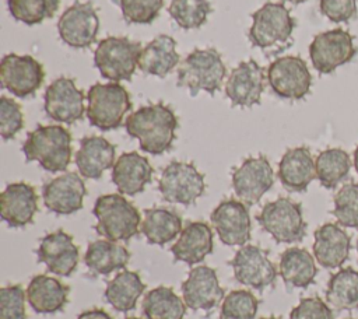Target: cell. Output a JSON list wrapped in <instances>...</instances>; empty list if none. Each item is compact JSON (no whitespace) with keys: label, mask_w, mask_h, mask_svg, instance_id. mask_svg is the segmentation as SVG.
Returning a JSON list of instances; mask_svg holds the SVG:
<instances>
[{"label":"cell","mask_w":358,"mask_h":319,"mask_svg":"<svg viewBox=\"0 0 358 319\" xmlns=\"http://www.w3.org/2000/svg\"><path fill=\"white\" fill-rule=\"evenodd\" d=\"M126 132L140 143V148L152 155L168 151L176 137L178 118L173 111L159 104L141 106L124 120Z\"/></svg>","instance_id":"6da1fadb"},{"label":"cell","mask_w":358,"mask_h":319,"mask_svg":"<svg viewBox=\"0 0 358 319\" xmlns=\"http://www.w3.org/2000/svg\"><path fill=\"white\" fill-rule=\"evenodd\" d=\"M71 151V134L60 125H39L28 133L22 144L25 160L36 161L48 172L66 171Z\"/></svg>","instance_id":"7a4b0ae2"},{"label":"cell","mask_w":358,"mask_h":319,"mask_svg":"<svg viewBox=\"0 0 358 319\" xmlns=\"http://www.w3.org/2000/svg\"><path fill=\"white\" fill-rule=\"evenodd\" d=\"M92 213L96 218L94 229L109 241H129L140 231V213L122 194L99 196Z\"/></svg>","instance_id":"3957f363"},{"label":"cell","mask_w":358,"mask_h":319,"mask_svg":"<svg viewBox=\"0 0 358 319\" xmlns=\"http://www.w3.org/2000/svg\"><path fill=\"white\" fill-rule=\"evenodd\" d=\"M227 69L221 55L214 49H194L186 56L178 70V87L189 90L192 97L199 91L215 94L225 77Z\"/></svg>","instance_id":"277c9868"},{"label":"cell","mask_w":358,"mask_h":319,"mask_svg":"<svg viewBox=\"0 0 358 319\" xmlns=\"http://www.w3.org/2000/svg\"><path fill=\"white\" fill-rule=\"evenodd\" d=\"M249 39L263 50H282L292 41L295 21L282 3H266L252 14Z\"/></svg>","instance_id":"5b68a950"},{"label":"cell","mask_w":358,"mask_h":319,"mask_svg":"<svg viewBox=\"0 0 358 319\" xmlns=\"http://www.w3.org/2000/svg\"><path fill=\"white\" fill-rule=\"evenodd\" d=\"M87 118L102 132L120 127L124 115L131 109L129 92L119 83L94 84L87 92Z\"/></svg>","instance_id":"8992f818"},{"label":"cell","mask_w":358,"mask_h":319,"mask_svg":"<svg viewBox=\"0 0 358 319\" xmlns=\"http://www.w3.org/2000/svg\"><path fill=\"white\" fill-rule=\"evenodd\" d=\"M143 48L126 36H108L94 52V64L101 76L112 83L129 81L138 66Z\"/></svg>","instance_id":"52a82bcc"},{"label":"cell","mask_w":358,"mask_h":319,"mask_svg":"<svg viewBox=\"0 0 358 319\" xmlns=\"http://www.w3.org/2000/svg\"><path fill=\"white\" fill-rule=\"evenodd\" d=\"M257 221L277 242H301L306 234L302 207L288 197H278L274 201L266 203L257 215Z\"/></svg>","instance_id":"ba28073f"},{"label":"cell","mask_w":358,"mask_h":319,"mask_svg":"<svg viewBox=\"0 0 358 319\" xmlns=\"http://www.w3.org/2000/svg\"><path fill=\"white\" fill-rule=\"evenodd\" d=\"M204 175L193 164L182 161L169 162L158 182V190L165 201L183 206L193 204L204 193Z\"/></svg>","instance_id":"9c48e42d"},{"label":"cell","mask_w":358,"mask_h":319,"mask_svg":"<svg viewBox=\"0 0 358 319\" xmlns=\"http://www.w3.org/2000/svg\"><path fill=\"white\" fill-rule=\"evenodd\" d=\"M357 55L352 35L341 28L317 34L309 45V57L316 71L330 74Z\"/></svg>","instance_id":"30bf717a"},{"label":"cell","mask_w":358,"mask_h":319,"mask_svg":"<svg viewBox=\"0 0 358 319\" xmlns=\"http://www.w3.org/2000/svg\"><path fill=\"white\" fill-rule=\"evenodd\" d=\"M267 81L277 97L296 101L309 94L312 76L299 56H281L268 66Z\"/></svg>","instance_id":"8fae6325"},{"label":"cell","mask_w":358,"mask_h":319,"mask_svg":"<svg viewBox=\"0 0 358 319\" xmlns=\"http://www.w3.org/2000/svg\"><path fill=\"white\" fill-rule=\"evenodd\" d=\"M43 66L29 55H4L0 63L1 87L18 98H27L41 88Z\"/></svg>","instance_id":"7c38bea8"},{"label":"cell","mask_w":358,"mask_h":319,"mask_svg":"<svg viewBox=\"0 0 358 319\" xmlns=\"http://www.w3.org/2000/svg\"><path fill=\"white\" fill-rule=\"evenodd\" d=\"M229 264L234 270L235 280L253 290L263 291L275 283L277 270L270 262L267 252L260 246H241L229 260Z\"/></svg>","instance_id":"4fadbf2b"},{"label":"cell","mask_w":358,"mask_h":319,"mask_svg":"<svg viewBox=\"0 0 358 319\" xmlns=\"http://www.w3.org/2000/svg\"><path fill=\"white\" fill-rule=\"evenodd\" d=\"M57 31L64 43L71 48H90L98 36L99 18L91 1L73 3L59 18Z\"/></svg>","instance_id":"5bb4252c"},{"label":"cell","mask_w":358,"mask_h":319,"mask_svg":"<svg viewBox=\"0 0 358 319\" xmlns=\"http://www.w3.org/2000/svg\"><path fill=\"white\" fill-rule=\"evenodd\" d=\"M273 183L274 172L264 155L246 158L232 173V189L246 206L256 204Z\"/></svg>","instance_id":"9a60e30c"},{"label":"cell","mask_w":358,"mask_h":319,"mask_svg":"<svg viewBox=\"0 0 358 319\" xmlns=\"http://www.w3.org/2000/svg\"><path fill=\"white\" fill-rule=\"evenodd\" d=\"M45 113L56 122L73 125L83 119L84 92L76 87L73 78L59 77L45 91Z\"/></svg>","instance_id":"2e32d148"},{"label":"cell","mask_w":358,"mask_h":319,"mask_svg":"<svg viewBox=\"0 0 358 319\" xmlns=\"http://www.w3.org/2000/svg\"><path fill=\"white\" fill-rule=\"evenodd\" d=\"M210 220L221 242L228 246H243L250 239V215L246 204L241 200H222L213 210Z\"/></svg>","instance_id":"e0dca14e"},{"label":"cell","mask_w":358,"mask_h":319,"mask_svg":"<svg viewBox=\"0 0 358 319\" xmlns=\"http://www.w3.org/2000/svg\"><path fill=\"white\" fill-rule=\"evenodd\" d=\"M87 189L83 178L76 172H66L42 186L45 207L56 214L67 215L83 208Z\"/></svg>","instance_id":"ac0fdd59"},{"label":"cell","mask_w":358,"mask_h":319,"mask_svg":"<svg viewBox=\"0 0 358 319\" xmlns=\"http://www.w3.org/2000/svg\"><path fill=\"white\" fill-rule=\"evenodd\" d=\"M36 256L50 273L60 277L71 276L80 260V252L73 236L63 229L45 235L39 242Z\"/></svg>","instance_id":"d6986e66"},{"label":"cell","mask_w":358,"mask_h":319,"mask_svg":"<svg viewBox=\"0 0 358 319\" xmlns=\"http://www.w3.org/2000/svg\"><path fill=\"white\" fill-rule=\"evenodd\" d=\"M264 90V73L255 60L241 62L229 74L225 84V94L234 106L250 108L260 104Z\"/></svg>","instance_id":"ffe728a7"},{"label":"cell","mask_w":358,"mask_h":319,"mask_svg":"<svg viewBox=\"0 0 358 319\" xmlns=\"http://www.w3.org/2000/svg\"><path fill=\"white\" fill-rule=\"evenodd\" d=\"M182 295L187 308L193 311H210L224 298V290L218 283L214 269L197 266L190 270L182 284Z\"/></svg>","instance_id":"44dd1931"},{"label":"cell","mask_w":358,"mask_h":319,"mask_svg":"<svg viewBox=\"0 0 358 319\" xmlns=\"http://www.w3.org/2000/svg\"><path fill=\"white\" fill-rule=\"evenodd\" d=\"M38 211L35 189L25 182L7 185L0 196V214L13 228H21L34 221Z\"/></svg>","instance_id":"7402d4cb"},{"label":"cell","mask_w":358,"mask_h":319,"mask_svg":"<svg viewBox=\"0 0 358 319\" xmlns=\"http://www.w3.org/2000/svg\"><path fill=\"white\" fill-rule=\"evenodd\" d=\"M154 169L148 160L136 151L122 154L112 168V182L120 194L141 193L152 179Z\"/></svg>","instance_id":"603a6c76"},{"label":"cell","mask_w":358,"mask_h":319,"mask_svg":"<svg viewBox=\"0 0 358 319\" xmlns=\"http://www.w3.org/2000/svg\"><path fill=\"white\" fill-rule=\"evenodd\" d=\"M351 239L338 224L327 222L315 231L313 256L324 269L340 267L350 256Z\"/></svg>","instance_id":"cb8c5ba5"},{"label":"cell","mask_w":358,"mask_h":319,"mask_svg":"<svg viewBox=\"0 0 358 319\" xmlns=\"http://www.w3.org/2000/svg\"><path fill=\"white\" fill-rule=\"evenodd\" d=\"M116 148L101 136H87L80 141L76 153V165L83 178L99 179L102 173L113 168Z\"/></svg>","instance_id":"d4e9b609"},{"label":"cell","mask_w":358,"mask_h":319,"mask_svg":"<svg viewBox=\"0 0 358 319\" xmlns=\"http://www.w3.org/2000/svg\"><path fill=\"white\" fill-rule=\"evenodd\" d=\"M214 249L213 231L204 221L189 222L171 246L173 259L187 264H196L206 259Z\"/></svg>","instance_id":"484cf974"},{"label":"cell","mask_w":358,"mask_h":319,"mask_svg":"<svg viewBox=\"0 0 358 319\" xmlns=\"http://www.w3.org/2000/svg\"><path fill=\"white\" fill-rule=\"evenodd\" d=\"M278 179L288 192H303L316 178L315 161L309 148L295 147L284 153L278 162Z\"/></svg>","instance_id":"4316f807"},{"label":"cell","mask_w":358,"mask_h":319,"mask_svg":"<svg viewBox=\"0 0 358 319\" xmlns=\"http://www.w3.org/2000/svg\"><path fill=\"white\" fill-rule=\"evenodd\" d=\"M27 301L36 313H55L69 302L70 288L55 277L34 276L27 287Z\"/></svg>","instance_id":"83f0119b"},{"label":"cell","mask_w":358,"mask_h":319,"mask_svg":"<svg viewBox=\"0 0 358 319\" xmlns=\"http://www.w3.org/2000/svg\"><path fill=\"white\" fill-rule=\"evenodd\" d=\"M176 41L165 34L147 43L138 57V69L150 76L165 77L179 63Z\"/></svg>","instance_id":"f1b7e54d"},{"label":"cell","mask_w":358,"mask_h":319,"mask_svg":"<svg viewBox=\"0 0 358 319\" xmlns=\"http://www.w3.org/2000/svg\"><path fill=\"white\" fill-rule=\"evenodd\" d=\"M317 267L303 248H288L280 256V276L289 288H306L315 281Z\"/></svg>","instance_id":"f546056e"},{"label":"cell","mask_w":358,"mask_h":319,"mask_svg":"<svg viewBox=\"0 0 358 319\" xmlns=\"http://www.w3.org/2000/svg\"><path fill=\"white\" fill-rule=\"evenodd\" d=\"M129 260V250L109 239L92 241L84 256V262L94 276H106L115 270L124 269Z\"/></svg>","instance_id":"4dcf8cb0"},{"label":"cell","mask_w":358,"mask_h":319,"mask_svg":"<svg viewBox=\"0 0 358 319\" xmlns=\"http://www.w3.org/2000/svg\"><path fill=\"white\" fill-rule=\"evenodd\" d=\"M182 229L180 215L176 211L164 207L147 208L140 225V231L147 242L159 246L173 241Z\"/></svg>","instance_id":"1f68e13d"},{"label":"cell","mask_w":358,"mask_h":319,"mask_svg":"<svg viewBox=\"0 0 358 319\" xmlns=\"http://www.w3.org/2000/svg\"><path fill=\"white\" fill-rule=\"evenodd\" d=\"M144 290L145 285L138 273L123 270L108 281L105 288V299L116 311L129 312L136 306L137 299Z\"/></svg>","instance_id":"d6a6232c"},{"label":"cell","mask_w":358,"mask_h":319,"mask_svg":"<svg viewBox=\"0 0 358 319\" xmlns=\"http://www.w3.org/2000/svg\"><path fill=\"white\" fill-rule=\"evenodd\" d=\"M145 319H183L186 304L171 287L159 285L145 294L141 302Z\"/></svg>","instance_id":"836d02e7"},{"label":"cell","mask_w":358,"mask_h":319,"mask_svg":"<svg viewBox=\"0 0 358 319\" xmlns=\"http://www.w3.org/2000/svg\"><path fill=\"white\" fill-rule=\"evenodd\" d=\"M327 302L338 311L358 308V270L344 267L331 274L326 290Z\"/></svg>","instance_id":"e575fe53"},{"label":"cell","mask_w":358,"mask_h":319,"mask_svg":"<svg viewBox=\"0 0 358 319\" xmlns=\"http://www.w3.org/2000/svg\"><path fill=\"white\" fill-rule=\"evenodd\" d=\"M316 178L326 189H334L344 180L351 169V158L341 148H327L315 160Z\"/></svg>","instance_id":"d590c367"},{"label":"cell","mask_w":358,"mask_h":319,"mask_svg":"<svg viewBox=\"0 0 358 319\" xmlns=\"http://www.w3.org/2000/svg\"><path fill=\"white\" fill-rule=\"evenodd\" d=\"M7 6L15 21L35 25L52 18L60 6V0H7Z\"/></svg>","instance_id":"8d00e7d4"},{"label":"cell","mask_w":358,"mask_h":319,"mask_svg":"<svg viewBox=\"0 0 358 319\" xmlns=\"http://www.w3.org/2000/svg\"><path fill=\"white\" fill-rule=\"evenodd\" d=\"M168 11L180 28L196 29L207 21L211 4L208 0H172Z\"/></svg>","instance_id":"74e56055"},{"label":"cell","mask_w":358,"mask_h":319,"mask_svg":"<svg viewBox=\"0 0 358 319\" xmlns=\"http://www.w3.org/2000/svg\"><path fill=\"white\" fill-rule=\"evenodd\" d=\"M257 309L259 301L250 291L235 290L224 297L220 319H255Z\"/></svg>","instance_id":"f35d334b"},{"label":"cell","mask_w":358,"mask_h":319,"mask_svg":"<svg viewBox=\"0 0 358 319\" xmlns=\"http://www.w3.org/2000/svg\"><path fill=\"white\" fill-rule=\"evenodd\" d=\"M331 214L341 227H358V183H347L334 196Z\"/></svg>","instance_id":"ab89813d"},{"label":"cell","mask_w":358,"mask_h":319,"mask_svg":"<svg viewBox=\"0 0 358 319\" xmlns=\"http://www.w3.org/2000/svg\"><path fill=\"white\" fill-rule=\"evenodd\" d=\"M119 4L129 24H151L158 17L164 0H119Z\"/></svg>","instance_id":"60d3db41"},{"label":"cell","mask_w":358,"mask_h":319,"mask_svg":"<svg viewBox=\"0 0 358 319\" xmlns=\"http://www.w3.org/2000/svg\"><path fill=\"white\" fill-rule=\"evenodd\" d=\"M27 292L20 284L0 288V319H27Z\"/></svg>","instance_id":"b9f144b4"},{"label":"cell","mask_w":358,"mask_h":319,"mask_svg":"<svg viewBox=\"0 0 358 319\" xmlns=\"http://www.w3.org/2000/svg\"><path fill=\"white\" fill-rule=\"evenodd\" d=\"M24 127V115L18 102L11 98H0V134L3 140H11Z\"/></svg>","instance_id":"7bdbcfd3"},{"label":"cell","mask_w":358,"mask_h":319,"mask_svg":"<svg viewBox=\"0 0 358 319\" xmlns=\"http://www.w3.org/2000/svg\"><path fill=\"white\" fill-rule=\"evenodd\" d=\"M289 319H334L329 305L319 297L302 298L299 304L292 308Z\"/></svg>","instance_id":"ee69618b"},{"label":"cell","mask_w":358,"mask_h":319,"mask_svg":"<svg viewBox=\"0 0 358 319\" xmlns=\"http://www.w3.org/2000/svg\"><path fill=\"white\" fill-rule=\"evenodd\" d=\"M319 7L331 22H348L357 14V0H320Z\"/></svg>","instance_id":"f6af8a7d"},{"label":"cell","mask_w":358,"mask_h":319,"mask_svg":"<svg viewBox=\"0 0 358 319\" xmlns=\"http://www.w3.org/2000/svg\"><path fill=\"white\" fill-rule=\"evenodd\" d=\"M77 319H112V316L108 312H105L103 309L94 308L90 311H84L83 313H80L77 316Z\"/></svg>","instance_id":"bcb514c9"},{"label":"cell","mask_w":358,"mask_h":319,"mask_svg":"<svg viewBox=\"0 0 358 319\" xmlns=\"http://www.w3.org/2000/svg\"><path fill=\"white\" fill-rule=\"evenodd\" d=\"M354 168H355V171L358 173V146H357V148L354 151Z\"/></svg>","instance_id":"7dc6e473"},{"label":"cell","mask_w":358,"mask_h":319,"mask_svg":"<svg viewBox=\"0 0 358 319\" xmlns=\"http://www.w3.org/2000/svg\"><path fill=\"white\" fill-rule=\"evenodd\" d=\"M284 1H289L292 4H301V3H305L306 0H284Z\"/></svg>","instance_id":"c3c4849f"},{"label":"cell","mask_w":358,"mask_h":319,"mask_svg":"<svg viewBox=\"0 0 358 319\" xmlns=\"http://www.w3.org/2000/svg\"><path fill=\"white\" fill-rule=\"evenodd\" d=\"M262 319H278V318H274V316H270V318H262Z\"/></svg>","instance_id":"681fc988"},{"label":"cell","mask_w":358,"mask_h":319,"mask_svg":"<svg viewBox=\"0 0 358 319\" xmlns=\"http://www.w3.org/2000/svg\"><path fill=\"white\" fill-rule=\"evenodd\" d=\"M126 319H141V318H134V316H133V318H126Z\"/></svg>","instance_id":"f907efd6"},{"label":"cell","mask_w":358,"mask_h":319,"mask_svg":"<svg viewBox=\"0 0 358 319\" xmlns=\"http://www.w3.org/2000/svg\"><path fill=\"white\" fill-rule=\"evenodd\" d=\"M357 252H358V241H357Z\"/></svg>","instance_id":"816d5d0a"},{"label":"cell","mask_w":358,"mask_h":319,"mask_svg":"<svg viewBox=\"0 0 358 319\" xmlns=\"http://www.w3.org/2000/svg\"><path fill=\"white\" fill-rule=\"evenodd\" d=\"M345 319H352V318H345Z\"/></svg>","instance_id":"f5cc1de1"}]
</instances>
